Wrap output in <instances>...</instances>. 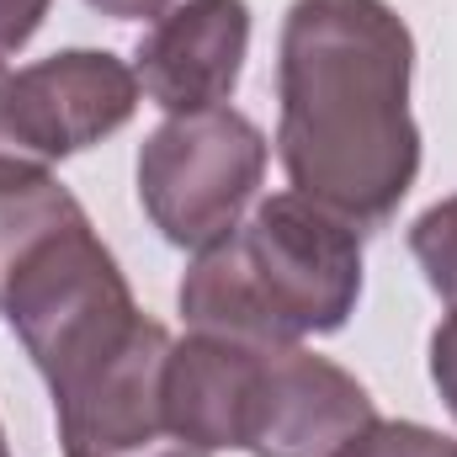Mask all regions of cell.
Wrapping results in <instances>:
<instances>
[{
    "instance_id": "obj_11",
    "label": "cell",
    "mask_w": 457,
    "mask_h": 457,
    "mask_svg": "<svg viewBox=\"0 0 457 457\" xmlns=\"http://www.w3.org/2000/svg\"><path fill=\"white\" fill-rule=\"evenodd\" d=\"M457 442H447L431 426L415 420H372L361 436H351L341 447V457H453Z\"/></svg>"
},
{
    "instance_id": "obj_6",
    "label": "cell",
    "mask_w": 457,
    "mask_h": 457,
    "mask_svg": "<svg viewBox=\"0 0 457 457\" xmlns=\"http://www.w3.org/2000/svg\"><path fill=\"white\" fill-rule=\"evenodd\" d=\"M378 420L372 394L303 345H261L245 399L239 453L250 457H341L351 436Z\"/></svg>"
},
{
    "instance_id": "obj_16",
    "label": "cell",
    "mask_w": 457,
    "mask_h": 457,
    "mask_svg": "<svg viewBox=\"0 0 457 457\" xmlns=\"http://www.w3.org/2000/svg\"><path fill=\"white\" fill-rule=\"evenodd\" d=\"M453 457H457V447H453Z\"/></svg>"
},
{
    "instance_id": "obj_4",
    "label": "cell",
    "mask_w": 457,
    "mask_h": 457,
    "mask_svg": "<svg viewBox=\"0 0 457 457\" xmlns=\"http://www.w3.org/2000/svg\"><path fill=\"white\" fill-rule=\"evenodd\" d=\"M266 176V133L234 107L165 117L138 149V203L181 250H208L245 219Z\"/></svg>"
},
{
    "instance_id": "obj_5",
    "label": "cell",
    "mask_w": 457,
    "mask_h": 457,
    "mask_svg": "<svg viewBox=\"0 0 457 457\" xmlns=\"http://www.w3.org/2000/svg\"><path fill=\"white\" fill-rule=\"evenodd\" d=\"M138 112V75L107 48H64L27 70L0 64V170H48Z\"/></svg>"
},
{
    "instance_id": "obj_15",
    "label": "cell",
    "mask_w": 457,
    "mask_h": 457,
    "mask_svg": "<svg viewBox=\"0 0 457 457\" xmlns=\"http://www.w3.org/2000/svg\"><path fill=\"white\" fill-rule=\"evenodd\" d=\"M0 457H11V447H5V431H0Z\"/></svg>"
},
{
    "instance_id": "obj_13",
    "label": "cell",
    "mask_w": 457,
    "mask_h": 457,
    "mask_svg": "<svg viewBox=\"0 0 457 457\" xmlns=\"http://www.w3.org/2000/svg\"><path fill=\"white\" fill-rule=\"evenodd\" d=\"M431 383H436L442 404L453 410V420H457V309L436 325V336H431Z\"/></svg>"
},
{
    "instance_id": "obj_10",
    "label": "cell",
    "mask_w": 457,
    "mask_h": 457,
    "mask_svg": "<svg viewBox=\"0 0 457 457\" xmlns=\"http://www.w3.org/2000/svg\"><path fill=\"white\" fill-rule=\"evenodd\" d=\"M410 255L420 261L431 293L457 309V197H442L436 208H426L410 228Z\"/></svg>"
},
{
    "instance_id": "obj_2",
    "label": "cell",
    "mask_w": 457,
    "mask_h": 457,
    "mask_svg": "<svg viewBox=\"0 0 457 457\" xmlns=\"http://www.w3.org/2000/svg\"><path fill=\"white\" fill-rule=\"evenodd\" d=\"M0 320L54 394L64 457H208L165 420L170 330L133 303L91 219L16 271Z\"/></svg>"
},
{
    "instance_id": "obj_1",
    "label": "cell",
    "mask_w": 457,
    "mask_h": 457,
    "mask_svg": "<svg viewBox=\"0 0 457 457\" xmlns=\"http://www.w3.org/2000/svg\"><path fill=\"white\" fill-rule=\"evenodd\" d=\"M415 37L388 0H293L277 48V160L356 234L383 228L420 176Z\"/></svg>"
},
{
    "instance_id": "obj_12",
    "label": "cell",
    "mask_w": 457,
    "mask_h": 457,
    "mask_svg": "<svg viewBox=\"0 0 457 457\" xmlns=\"http://www.w3.org/2000/svg\"><path fill=\"white\" fill-rule=\"evenodd\" d=\"M48 5H54V0H0V59L16 54V48H27V43L37 37Z\"/></svg>"
},
{
    "instance_id": "obj_9",
    "label": "cell",
    "mask_w": 457,
    "mask_h": 457,
    "mask_svg": "<svg viewBox=\"0 0 457 457\" xmlns=\"http://www.w3.org/2000/svg\"><path fill=\"white\" fill-rule=\"evenodd\" d=\"M80 219L86 208L54 170H0V303L11 277L37 255V245Z\"/></svg>"
},
{
    "instance_id": "obj_3",
    "label": "cell",
    "mask_w": 457,
    "mask_h": 457,
    "mask_svg": "<svg viewBox=\"0 0 457 457\" xmlns=\"http://www.w3.org/2000/svg\"><path fill=\"white\" fill-rule=\"evenodd\" d=\"M361 298V234L303 192L255 203L181 277V320L197 336L245 345H303L336 336Z\"/></svg>"
},
{
    "instance_id": "obj_14",
    "label": "cell",
    "mask_w": 457,
    "mask_h": 457,
    "mask_svg": "<svg viewBox=\"0 0 457 457\" xmlns=\"http://www.w3.org/2000/svg\"><path fill=\"white\" fill-rule=\"evenodd\" d=\"M96 5L102 16H117V21H144V16H165L176 0H86Z\"/></svg>"
},
{
    "instance_id": "obj_7",
    "label": "cell",
    "mask_w": 457,
    "mask_h": 457,
    "mask_svg": "<svg viewBox=\"0 0 457 457\" xmlns=\"http://www.w3.org/2000/svg\"><path fill=\"white\" fill-rule=\"evenodd\" d=\"M250 5L245 0H176L133 48L138 91L165 112L224 107L245 75Z\"/></svg>"
},
{
    "instance_id": "obj_8",
    "label": "cell",
    "mask_w": 457,
    "mask_h": 457,
    "mask_svg": "<svg viewBox=\"0 0 457 457\" xmlns=\"http://www.w3.org/2000/svg\"><path fill=\"white\" fill-rule=\"evenodd\" d=\"M261 345L224 341V336H187L170 341L165 356V420L181 442L203 453H239L245 431V399L255 378Z\"/></svg>"
}]
</instances>
